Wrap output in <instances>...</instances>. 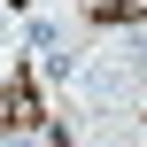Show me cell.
<instances>
[{
    "mask_svg": "<svg viewBox=\"0 0 147 147\" xmlns=\"http://www.w3.org/2000/svg\"><path fill=\"white\" fill-rule=\"evenodd\" d=\"M0 47H8V31H0Z\"/></svg>",
    "mask_w": 147,
    "mask_h": 147,
    "instance_id": "cell-1",
    "label": "cell"
}]
</instances>
